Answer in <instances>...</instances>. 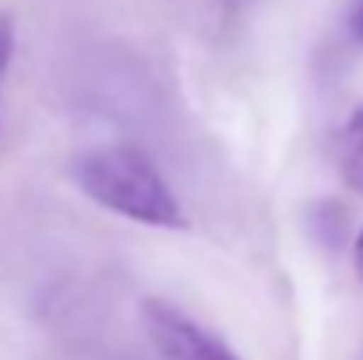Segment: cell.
Here are the masks:
<instances>
[{
    "label": "cell",
    "mask_w": 363,
    "mask_h": 360,
    "mask_svg": "<svg viewBox=\"0 0 363 360\" xmlns=\"http://www.w3.org/2000/svg\"><path fill=\"white\" fill-rule=\"evenodd\" d=\"M71 180L82 187L85 198L130 223L159 230L187 227L180 198L173 195L152 156L134 145H103L82 152L71 163Z\"/></svg>",
    "instance_id": "6da1fadb"
},
{
    "label": "cell",
    "mask_w": 363,
    "mask_h": 360,
    "mask_svg": "<svg viewBox=\"0 0 363 360\" xmlns=\"http://www.w3.org/2000/svg\"><path fill=\"white\" fill-rule=\"evenodd\" d=\"M141 325L162 360H240L219 336L166 300H141Z\"/></svg>",
    "instance_id": "7a4b0ae2"
},
{
    "label": "cell",
    "mask_w": 363,
    "mask_h": 360,
    "mask_svg": "<svg viewBox=\"0 0 363 360\" xmlns=\"http://www.w3.org/2000/svg\"><path fill=\"white\" fill-rule=\"evenodd\" d=\"M342 173L350 187L363 195V107L346 124V145H342Z\"/></svg>",
    "instance_id": "3957f363"
},
{
    "label": "cell",
    "mask_w": 363,
    "mask_h": 360,
    "mask_svg": "<svg viewBox=\"0 0 363 360\" xmlns=\"http://www.w3.org/2000/svg\"><path fill=\"white\" fill-rule=\"evenodd\" d=\"M11 57H14V21H11V14H0V85L7 78Z\"/></svg>",
    "instance_id": "277c9868"
},
{
    "label": "cell",
    "mask_w": 363,
    "mask_h": 360,
    "mask_svg": "<svg viewBox=\"0 0 363 360\" xmlns=\"http://www.w3.org/2000/svg\"><path fill=\"white\" fill-rule=\"evenodd\" d=\"M353 32L363 43V0H357V7H353Z\"/></svg>",
    "instance_id": "5b68a950"
},
{
    "label": "cell",
    "mask_w": 363,
    "mask_h": 360,
    "mask_svg": "<svg viewBox=\"0 0 363 360\" xmlns=\"http://www.w3.org/2000/svg\"><path fill=\"white\" fill-rule=\"evenodd\" d=\"M353 265H357V276L363 279V230H360V237H357V247H353Z\"/></svg>",
    "instance_id": "8992f818"
}]
</instances>
